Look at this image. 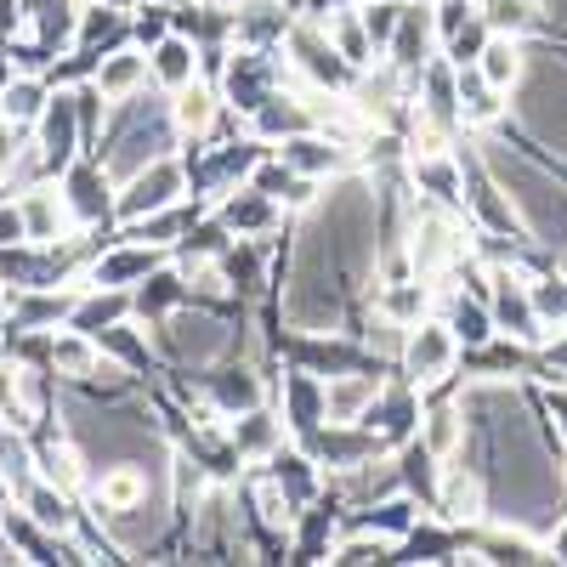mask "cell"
I'll return each instance as SVG.
<instances>
[{"label": "cell", "mask_w": 567, "mask_h": 567, "mask_svg": "<svg viewBox=\"0 0 567 567\" xmlns=\"http://www.w3.org/2000/svg\"><path fill=\"white\" fill-rule=\"evenodd\" d=\"M477 154H483L488 176L505 187L523 239L539 245L561 267L567 261V182L556 176V165L534 148L528 136H505V120L494 131H477Z\"/></svg>", "instance_id": "6da1fadb"}, {"label": "cell", "mask_w": 567, "mask_h": 567, "mask_svg": "<svg viewBox=\"0 0 567 567\" xmlns=\"http://www.w3.org/2000/svg\"><path fill=\"white\" fill-rule=\"evenodd\" d=\"M176 148H182V136L171 125V97L159 85H148V91H136V97L109 109V125H103V136H97V148H91V154L103 159V171L114 182H125L131 171L154 165V159H165Z\"/></svg>", "instance_id": "7a4b0ae2"}, {"label": "cell", "mask_w": 567, "mask_h": 567, "mask_svg": "<svg viewBox=\"0 0 567 567\" xmlns=\"http://www.w3.org/2000/svg\"><path fill=\"white\" fill-rule=\"evenodd\" d=\"M403 381L425 398V392H454L460 381V341H454V329L443 318H420L409 323V336H403V352L392 363Z\"/></svg>", "instance_id": "3957f363"}, {"label": "cell", "mask_w": 567, "mask_h": 567, "mask_svg": "<svg viewBox=\"0 0 567 567\" xmlns=\"http://www.w3.org/2000/svg\"><path fill=\"white\" fill-rule=\"evenodd\" d=\"M290 80V58H284V45L278 52H256V45H227V58H221V74H216V91H221V103L233 114H256L272 91Z\"/></svg>", "instance_id": "277c9868"}, {"label": "cell", "mask_w": 567, "mask_h": 567, "mask_svg": "<svg viewBox=\"0 0 567 567\" xmlns=\"http://www.w3.org/2000/svg\"><path fill=\"white\" fill-rule=\"evenodd\" d=\"M284 58H290V80L312 85V91H347L352 85V63L336 52V40L323 34L318 18H296V29L284 34Z\"/></svg>", "instance_id": "5b68a950"}, {"label": "cell", "mask_w": 567, "mask_h": 567, "mask_svg": "<svg viewBox=\"0 0 567 567\" xmlns=\"http://www.w3.org/2000/svg\"><path fill=\"white\" fill-rule=\"evenodd\" d=\"M187 199V165L176 154L154 159L131 171L125 182H114V221H136V216H154V210H171Z\"/></svg>", "instance_id": "8992f818"}, {"label": "cell", "mask_w": 567, "mask_h": 567, "mask_svg": "<svg viewBox=\"0 0 567 567\" xmlns=\"http://www.w3.org/2000/svg\"><path fill=\"white\" fill-rule=\"evenodd\" d=\"M58 187H63V199H69V210H74V227H97V233H114V227H120V221H114V176L103 171L97 154H80V159L58 176Z\"/></svg>", "instance_id": "52a82bcc"}, {"label": "cell", "mask_w": 567, "mask_h": 567, "mask_svg": "<svg viewBox=\"0 0 567 567\" xmlns=\"http://www.w3.org/2000/svg\"><path fill=\"white\" fill-rule=\"evenodd\" d=\"M34 148H40V165L45 176H63L80 154H85V136H80V114H74V97H69V85H52V103H45V114L34 120Z\"/></svg>", "instance_id": "ba28073f"}, {"label": "cell", "mask_w": 567, "mask_h": 567, "mask_svg": "<svg viewBox=\"0 0 567 567\" xmlns=\"http://www.w3.org/2000/svg\"><path fill=\"white\" fill-rule=\"evenodd\" d=\"M210 210L221 216V227L233 233V239H278V233H290V221H296L278 199H267L261 187H250V182H239L233 194H221Z\"/></svg>", "instance_id": "9c48e42d"}, {"label": "cell", "mask_w": 567, "mask_h": 567, "mask_svg": "<svg viewBox=\"0 0 567 567\" xmlns=\"http://www.w3.org/2000/svg\"><path fill=\"white\" fill-rule=\"evenodd\" d=\"M272 409L284 414V425H290L296 443L312 437L318 425L329 420V414H323V374H312V369H301V363H284V369L272 374Z\"/></svg>", "instance_id": "30bf717a"}, {"label": "cell", "mask_w": 567, "mask_h": 567, "mask_svg": "<svg viewBox=\"0 0 567 567\" xmlns=\"http://www.w3.org/2000/svg\"><path fill=\"white\" fill-rule=\"evenodd\" d=\"M403 176H409V194H414V199L465 210V159H460V148L403 154Z\"/></svg>", "instance_id": "8fae6325"}, {"label": "cell", "mask_w": 567, "mask_h": 567, "mask_svg": "<svg viewBox=\"0 0 567 567\" xmlns=\"http://www.w3.org/2000/svg\"><path fill=\"white\" fill-rule=\"evenodd\" d=\"M432 516L449 528H477L488 523V488H483V471L465 465V460H449L443 465V483H437V499H432Z\"/></svg>", "instance_id": "7c38bea8"}, {"label": "cell", "mask_w": 567, "mask_h": 567, "mask_svg": "<svg viewBox=\"0 0 567 567\" xmlns=\"http://www.w3.org/2000/svg\"><path fill=\"white\" fill-rule=\"evenodd\" d=\"M420 409H425V398H420V392L403 381V374L392 369L386 381H381V392H374L363 425H369V432L381 437L386 449H398V443H409V437L420 432Z\"/></svg>", "instance_id": "4fadbf2b"}, {"label": "cell", "mask_w": 567, "mask_h": 567, "mask_svg": "<svg viewBox=\"0 0 567 567\" xmlns=\"http://www.w3.org/2000/svg\"><path fill=\"white\" fill-rule=\"evenodd\" d=\"M159 261H171V256H165V250H154V245L120 239V233H114V239H109L97 256H91V267L80 272V290H85V284H109V290H136V284L148 278Z\"/></svg>", "instance_id": "5bb4252c"}, {"label": "cell", "mask_w": 567, "mask_h": 567, "mask_svg": "<svg viewBox=\"0 0 567 567\" xmlns=\"http://www.w3.org/2000/svg\"><path fill=\"white\" fill-rule=\"evenodd\" d=\"M290 171H301V176H312V182H329V176H341V171H352L358 165V154L347 148V142H336L323 125H307V131H296V136H284L278 148H272Z\"/></svg>", "instance_id": "9a60e30c"}, {"label": "cell", "mask_w": 567, "mask_h": 567, "mask_svg": "<svg viewBox=\"0 0 567 567\" xmlns=\"http://www.w3.org/2000/svg\"><path fill=\"white\" fill-rule=\"evenodd\" d=\"M386 63H398L403 74H420L432 58H443L437 45V18H432V0H409L403 18H398V34L386 40Z\"/></svg>", "instance_id": "2e32d148"}, {"label": "cell", "mask_w": 567, "mask_h": 567, "mask_svg": "<svg viewBox=\"0 0 567 567\" xmlns=\"http://www.w3.org/2000/svg\"><path fill=\"white\" fill-rule=\"evenodd\" d=\"M227 443L239 449V460H245V471H250V465H267L284 443H290V425H284V414H278L272 398H267V403H256V409H245V414H227Z\"/></svg>", "instance_id": "e0dca14e"}, {"label": "cell", "mask_w": 567, "mask_h": 567, "mask_svg": "<svg viewBox=\"0 0 567 567\" xmlns=\"http://www.w3.org/2000/svg\"><path fill=\"white\" fill-rule=\"evenodd\" d=\"M12 199H18V210H23L29 245H58V239H69V233H74V210H69L63 187H58L52 176L34 182V187H23V194H12Z\"/></svg>", "instance_id": "ac0fdd59"}, {"label": "cell", "mask_w": 567, "mask_h": 567, "mask_svg": "<svg viewBox=\"0 0 567 567\" xmlns=\"http://www.w3.org/2000/svg\"><path fill=\"white\" fill-rule=\"evenodd\" d=\"M296 0H245L233 7V45H256V52H278L284 34L296 29Z\"/></svg>", "instance_id": "d6986e66"}, {"label": "cell", "mask_w": 567, "mask_h": 567, "mask_svg": "<svg viewBox=\"0 0 567 567\" xmlns=\"http://www.w3.org/2000/svg\"><path fill=\"white\" fill-rule=\"evenodd\" d=\"M171 97V125H176V136L182 142H210V131H216V120H221V91H216V80H187L182 91H165Z\"/></svg>", "instance_id": "ffe728a7"}, {"label": "cell", "mask_w": 567, "mask_h": 567, "mask_svg": "<svg viewBox=\"0 0 567 567\" xmlns=\"http://www.w3.org/2000/svg\"><path fill=\"white\" fill-rule=\"evenodd\" d=\"M307 125H318V120H312V103H307V91H301L296 80H284L272 97L250 114V136H261L267 148H278L284 136H296V131H307Z\"/></svg>", "instance_id": "44dd1931"}, {"label": "cell", "mask_w": 567, "mask_h": 567, "mask_svg": "<svg viewBox=\"0 0 567 567\" xmlns=\"http://www.w3.org/2000/svg\"><path fill=\"white\" fill-rule=\"evenodd\" d=\"M437 318L454 329V341H460V352H471V347H483V341H494L499 329H494V307H488V296H477V290H437Z\"/></svg>", "instance_id": "7402d4cb"}, {"label": "cell", "mask_w": 567, "mask_h": 567, "mask_svg": "<svg viewBox=\"0 0 567 567\" xmlns=\"http://www.w3.org/2000/svg\"><path fill=\"white\" fill-rule=\"evenodd\" d=\"M97 347H103L109 363L131 369L136 381H154V374H159V352H154V336H148V323H142V318H120V323H109L103 336H97Z\"/></svg>", "instance_id": "603a6c76"}, {"label": "cell", "mask_w": 567, "mask_h": 567, "mask_svg": "<svg viewBox=\"0 0 567 567\" xmlns=\"http://www.w3.org/2000/svg\"><path fill=\"white\" fill-rule=\"evenodd\" d=\"M74 45L91 58H109L120 45H136L131 40V7H103V0H85L80 7V23H74Z\"/></svg>", "instance_id": "cb8c5ba5"}, {"label": "cell", "mask_w": 567, "mask_h": 567, "mask_svg": "<svg viewBox=\"0 0 567 567\" xmlns=\"http://www.w3.org/2000/svg\"><path fill=\"white\" fill-rule=\"evenodd\" d=\"M261 471H267V477H272L284 494L296 499V511H307L312 499H323V465H318V460H312V454H307L296 437L284 443V449H278V454H272Z\"/></svg>", "instance_id": "d4e9b609"}, {"label": "cell", "mask_w": 567, "mask_h": 567, "mask_svg": "<svg viewBox=\"0 0 567 567\" xmlns=\"http://www.w3.org/2000/svg\"><path fill=\"white\" fill-rule=\"evenodd\" d=\"M386 374L381 369H341V374H323V414L329 420H363L374 392H381Z\"/></svg>", "instance_id": "484cf974"}, {"label": "cell", "mask_w": 567, "mask_h": 567, "mask_svg": "<svg viewBox=\"0 0 567 567\" xmlns=\"http://www.w3.org/2000/svg\"><path fill=\"white\" fill-rule=\"evenodd\" d=\"M250 187H261L267 199H278L284 210H290V216H301V210L318 199V187H323V182H312V176L290 171V165H284V159L267 148V154L256 159V171H250Z\"/></svg>", "instance_id": "4316f807"}, {"label": "cell", "mask_w": 567, "mask_h": 567, "mask_svg": "<svg viewBox=\"0 0 567 567\" xmlns=\"http://www.w3.org/2000/svg\"><path fill=\"white\" fill-rule=\"evenodd\" d=\"M74 284H58V290H12L7 296V323L12 329H58L69 323V307H74Z\"/></svg>", "instance_id": "83f0119b"}, {"label": "cell", "mask_w": 567, "mask_h": 567, "mask_svg": "<svg viewBox=\"0 0 567 567\" xmlns=\"http://www.w3.org/2000/svg\"><path fill=\"white\" fill-rule=\"evenodd\" d=\"M23 7V34H34L45 52H69L74 23H80V0H18Z\"/></svg>", "instance_id": "f1b7e54d"}, {"label": "cell", "mask_w": 567, "mask_h": 567, "mask_svg": "<svg viewBox=\"0 0 567 567\" xmlns=\"http://www.w3.org/2000/svg\"><path fill=\"white\" fill-rule=\"evenodd\" d=\"M97 91L109 103H125V97H136V91H148L154 85V74H148V52L142 45H120V52H109L103 63H97Z\"/></svg>", "instance_id": "f546056e"}, {"label": "cell", "mask_w": 567, "mask_h": 567, "mask_svg": "<svg viewBox=\"0 0 567 567\" xmlns=\"http://www.w3.org/2000/svg\"><path fill=\"white\" fill-rule=\"evenodd\" d=\"M103 369V347L85 336V329H69V323H58L52 329V374L63 386H80V381H91V374Z\"/></svg>", "instance_id": "4dcf8cb0"}, {"label": "cell", "mask_w": 567, "mask_h": 567, "mask_svg": "<svg viewBox=\"0 0 567 567\" xmlns=\"http://www.w3.org/2000/svg\"><path fill=\"white\" fill-rule=\"evenodd\" d=\"M187 301V278H182V267L176 261H159L148 278L131 290V318H142V323H154V318H165V312H176Z\"/></svg>", "instance_id": "1f68e13d"}, {"label": "cell", "mask_w": 567, "mask_h": 567, "mask_svg": "<svg viewBox=\"0 0 567 567\" xmlns=\"http://www.w3.org/2000/svg\"><path fill=\"white\" fill-rule=\"evenodd\" d=\"M120 318H131V290H109V284H85V290L74 296V307H69V329H85L91 341Z\"/></svg>", "instance_id": "d6a6232c"}, {"label": "cell", "mask_w": 567, "mask_h": 567, "mask_svg": "<svg viewBox=\"0 0 567 567\" xmlns=\"http://www.w3.org/2000/svg\"><path fill=\"white\" fill-rule=\"evenodd\" d=\"M523 69H528V40L494 29V34L483 40V52H477V74H483L494 91H505V97H511L516 80H523Z\"/></svg>", "instance_id": "836d02e7"}, {"label": "cell", "mask_w": 567, "mask_h": 567, "mask_svg": "<svg viewBox=\"0 0 567 567\" xmlns=\"http://www.w3.org/2000/svg\"><path fill=\"white\" fill-rule=\"evenodd\" d=\"M148 74H154L159 91H182L187 80H199V45L171 29L165 40L148 45Z\"/></svg>", "instance_id": "e575fe53"}, {"label": "cell", "mask_w": 567, "mask_h": 567, "mask_svg": "<svg viewBox=\"0 0 567 567\" xmlns=\"http://www.w3.org/2000/svg\"><path fill=\"white\" fill-rule=\"evenodd\" d=\"M18 505H23L29 523H40L45 534H69L74 516H80V494H69V488H58V483H45V477H34V483L23 488Z\"/></svg>", "instance_id": "d590c367"}, {"label": "cell", "mask_w": 567, "mask_h": 567, "mask_svg": "<svg viewBox=\"0 0 567 567\" xmlns=\"http://www.w3.org/2000/svg\"><path fill=\"white\" fill-rule=\"evenodd\" d=\"M392 454H398V483H403V494H414L425 511H432V499H437V483H443V460H437L432 449H425L420 437L398 443Z\"/></svg>", "instance_id": "8d00e7d4"}, {"label": "cell", "mask_w": 567, "mask_h": 567, "mask_svg": "<svg viewBox=\"0 0 567 567\" xmlns=\"http://www.w3.org/2000/svg\"><path fill=\"white\" fill-rule=\"evenodd\" d=\"M45 103H52V80L12 69L7 91H0V120H12L18 131H34V120L45 114Z\"/></svg>", "instance_id": "74e56055"}, {"label": "cell", "mask_w": 567, "mask_h": 567, "mask_svg": "<svg viewBox=\"0 0 567 567\" xmlns=\"http://www.w3.org/2000/svg\"><path fill=\"white\" fill-rule=\"evenodd\" d=\"M323 34L336 40V52L352 63V69H369V63H381V45L369 40V29H363V12L358 7H336L323 18Z\"/></svg>", "instance_id": "f35d334b"}, {"label": "cell", "mask_w": 567, "mask_h": 567, "mask_svg": "<svg viewBox=\"0 0 567 567\" xmlns=\"http://www.w3.org/2000/svg\"><path fill=\"white\" fill-rule=\"evenodd\" d=\"M528 296H534V312L550 329V341L567 336V267H539L528 278Z\"/></svg>", "instance_id": "ab89813d"}, {"label": "cell", "mask_w": 567, "mask_h": 567, "mask_svg": "<svg viewBox=\"0 0 567 567\" xmlns=\"http://www.w3.org/2000/svg\"><path fill=\"white\" fill-rule=\"evenodd\" d=\"M0 477L29 488L40 471H34V437L23 432V425H0Z\"/></svg>", "instance_id": "60d3db41"}, {"label": "cell", "mask_w": 567, "mask_h": 567, "mask_svg": "<svg viewBox=\"0 0 567 567\" xmlns=\"http://www.w3.org/2000/svg\"><path fill=\"white\" fill-rule=\"evenodd\" d=\"M336 567H363V561H392V539L381 534H363V528H341L336 534Z\"/></svg>", "instance_id": "b9f144b4"}, {"label": "cell", "mask_w": 567, "mask_h": 567, "mask_svg": "<svg viewBox=\"0 0 567 567\" xmlns=\"http://www.w3.org/2000/svg\"><path fill=\"white\" fill-rule=\"evenodd\" d=\"M171 12H176L171 0H131V40L142 45V52H148L154 40H165V34L176 29Z\"/></svg>", "instance_id": "7bdbcfd3"}, {"label": "cell", "mask_w": 567, "mask_h": 567, "mask_svg": "<svg viewBox=\"0 0 567 567\" xmlns=\"http://www.w3.org/2000/svg\"><path fill=\"white\" fill-rule=\"evenodd\" d=\"M18 245H29V233H23V210H18V199H12V194H0V250H18Z\"/></svg>", "instance_id": "ee69618b"}, {"label": "cell", "mask_w": 567, "mask_h": 567, "mask_svg": "<svg viewBox=\"0 0 567 567\" xmlns=\"http://www.w3.org/2000/svg\"><path fill=\"white\" fill-rule=\"evenodd\" d=\"M545 398H539V409H545V420L556 425V437L567 443V381H556V386H539Z\"/></svg>", "instance_id": "f6af8a7d"}, {"label": "cell", "mask_w": 567, "mask_h": 567, "mask_svg": "<svg viewBox=\"0 0 567 567\" xmlns=\"http://www.w3.org/2000/svg\"><path fill=\"white\" fill-rule=\"evenodd\" d=\"M18 499H23V488L0 477V516H12V511H18Z\"/></svg>", "instance_id": "bcb514c9"}, {"label": "cell", "mask_w": 567, "mask_h": 567, "mask_svg": "<svg viewBox=\"0 0 567 567\" xmlns=\"http://www.w3.org/2000/svg\"><path fill=\"white\" fill-rule=\"evenodd\" d=\"M561 483H567V443H561Z\"/></svg>", "instance_id": "7dc6e473"}, {"label": "cell", "mask_w": 567, "mask_h": 567, "mask_svg": "<svg viewBox=\"0 0 567 567\" xmlns=\"http://www.w3.org/2000/svg\"><path fill=\"white\" fill-rule=\"evenodd\" d=\"M216 7H245V0H216Z\"/></svg>", "instance_id": "c3c4849f"}, {"label": "cell", "mask_w": 567, "mask_h": 567, "mask_svg": "<svg viewBox=\"0 0 567 567\" xmlns=\"http://www.w3.org/2000/svg\"><path fill=\"white\" fill-rule=\"evenodd\" d=\"M0 425H7V420H0Z\"/></svg>", "instance_id": "681fc988"}, {"label": "cell", "mask_w": 567, "mask_h": 567, "mask_svg": "<svg viewBox=\"0 0 567 567\" xmlns=\"http://www.w3.org/2000/svg\"><path fill=\"white\" fill-rule=\"evenodd\" d=\"M561 267H567V261H561Z\"/></svg>", "instance_id": "f907efd6"}]
</instances>
